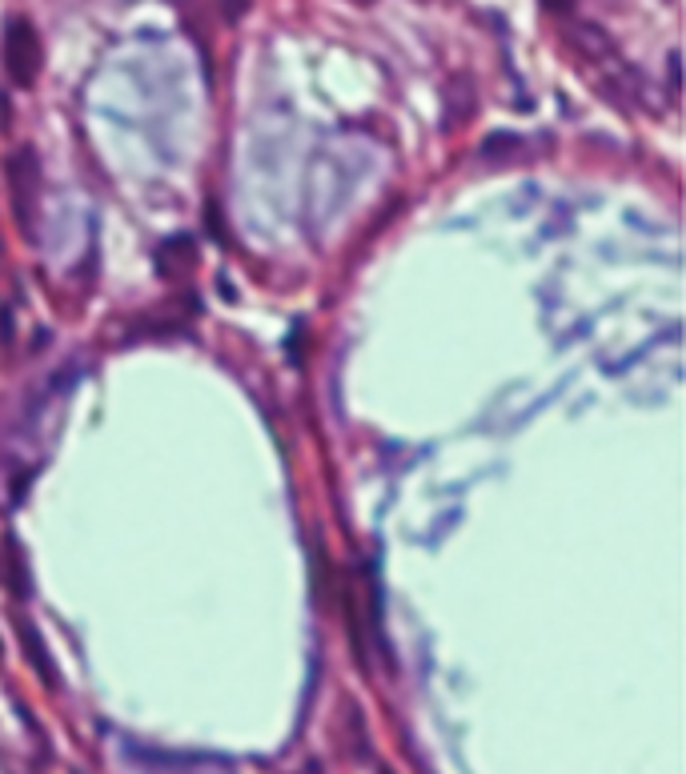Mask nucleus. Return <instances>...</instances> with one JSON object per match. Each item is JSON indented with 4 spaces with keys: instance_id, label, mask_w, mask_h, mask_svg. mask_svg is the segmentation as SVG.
<instances>
[{
    "instance_id": "1",
    "label": "nucleus",
    "mask_w": 686,
    "mask_h": 774,
    "mask_svg": "<svg viewBox=\"0 0 686 774\" xmlns=\"http://www.w3.org/2000/svg\"><path fill=\"white\" fill-rule=\"evenodd\" d=\"M4 177H9L17 221H21L24 237H32V217H37V201H41V165H37V153L29 145L12 149L9 157H4Z\"/></svg>"
},
{
    "instance_id": "2",
    "label": "nucleus",
    "mask_w": 686,
    "mask_h": 774,
    "mask_svg": "<svg viewBox=\"0 0 686 774\" xmlns=\"http://www.w3.org/2000/svg\"><path fill=\"white\" fill-rule=\"evenodd\" d=\"M4 73L17 89H29L41 73V37L29 17H9L4 24Z\"/></svg>"
},
{
    "instance_id": "3",
    "label": "nucleus",
    "mask_w": 686,
    "mask_h": 774,
    "mask_svg": "<svg viewBox=\"0 0 686 774\" xmlns=\"http://www.w3.org/2000/svg\"><path fill=\"white\" fill-rule=\"evenodd\" d=\"M566 41H571L574 53H582L586 61H594V64H611L614 61V41L594 21H571V24H566Z\"/></svg>"
},
{
    "instance_id": "4",
    "label": "nucleus",
    "mask_w": 686,
    "mask_h": 774,
    "mask_svg": "<svg viewBox=\"0 0 686 774\" xmlns=\"http://www.w3.org/2000/svg\"><path fill=\"white\" fill-rule=\"evenodd\" d=\"M157 265H161V273H185L193 265V241L190 237L165 241L157 249Z\"/></svg>"
},
{
    "instance_id": "5",
    "label": "nucleus",
    "mask_w": 686,
    "mask_h": 774,
    "mask_svg": "<svg viewBox=\"0 0 686 774\" xmlns=\"http://www.w3.org/2000/svg\"><path fill=\"white\" fill-rule=\"evenodd\" d=\"M21 639H24V650H29V662H32V666L41 670V674H44L49 682H57L53 662H49V654H44V646H41V639H37V630H32L29 618H21Z\"/></svg>"
},
{
    "instance_id": "6",
    "label": "nucleus",
    "mask_w": 686,
    "mask_h": 774,
    "mask_svg": "<svg viewBox=\"0 0 686 774\" xmlns=\"http://www.w3.org/2000/svg\"><path fill=\"white\" fill-rule=\"evenodd\" d=\"M522 149V141H518L514 133H494L490 141H482V149H478V157L482 161H502V157H510V153H518Z\"/></svg>"
},
{
    "instance_id": "7",
    "label": "nucleus",
    "mask_w": 686,
    "mask_h": 774,
    "mask_svg": "<svg viewBox=\"0 0 686 774\" xmlns=\"http://www.w3.org/2000/svg\"><path fill=\"white\" fill-rule=\"evenodd\" d=\"M245 9H249V0H222L225 21H237V17H245Z\"/></svg>"
},
{
    "instance_id": "8",
    "label": "nucleus",
    "mask_w": 686,
    "mask_h": 774,
    "mask_svg": "<svg viewBox=\"0 0 686 774\" xmlns=\"http://www.w3.org/2000/svg\"><path fill=\"white\" fill-rule=\"evenodd\" d=\"M542 9H546V12H571V0H542Z\"/></svg>"
},
{
    "instance_id": "9",
    "label": "nucleus",
    "mask_w": 686,
    "mask_h": 774,
    "mask_svg": "<svg viewBox=\"0 0 686 774\" xmlns=\"http://www.w3.org/2000/svg\"><path fill=\"white\" fill-rule=\"evenodd\" d=\"M670 89H678V53H670Z\"/></svg>"
},
{
    "instance_id": "10",
    "label": "nucleus",
    "mask_w": 686,
    "mask_h": 774,
    "mask_svg": "<svg viewBox=\"0 0 686 774\" xmlns=\"http://www.w3.org/2000/svg\"><path fill=\"white\" fill-rule=\"evenodd\" d=\"M0 257H4V237H0Z\"/></svg>"
}]
</instances>
